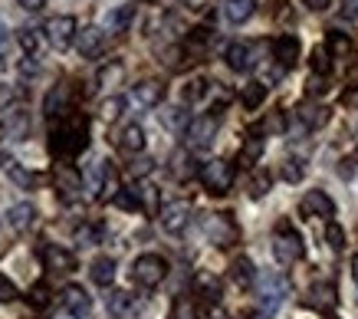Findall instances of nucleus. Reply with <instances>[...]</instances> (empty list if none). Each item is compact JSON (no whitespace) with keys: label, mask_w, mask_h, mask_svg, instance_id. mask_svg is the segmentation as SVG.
Returning a JSON list of instances; mask_svg holds the SVG:
<instances>
[{"label":"nucleus","mask_w":358,"mask_h":319,"mask_svg":"<svg viewBox=\"0 0 358 319\" xmlns=\"http://www.w3.org/2000/svg\"><path fill=\"white\" fill-rule=\"evenodd\" d=\"M296 122L303 125L306 132H309V129H319V125L329 122V109L326 106H315V102H303V106L296 109Z\"/></svg>","instance_id":"6ab92c4d"},{"label":"nucleus","mask_w":358,"mask_h":319,"mask_svg":"<svg viewBox=\"0 0 358 319\" xmlns=\"http://www.w3.org/2000/svg\"><path fill=\"white\" fill-rule=\"evenodd\" d=\"M102 46H106V34H102L99 27H83V30L76 34L79 56H99L102 53Z\"/></svg>","instance_id":"f3484780"},{"label":"nucleus","mask_w":358,"mask_h":319,"mask_svg":"<svg viewBox=\"0 0 358 319\" xmlns=\"http://www.w3.org/2000/svg\"><path fill=\"white\" fill-rule=\"evenodd\" d=\"M326 243L332 247V250H342V247H345V231L338 227L336 220H329L326 224Z\"/></svg>","instance_id":"a18cd8bd"},{"label":"nucleus","mask_w":358,"mask_h":319,"mask_svg":"<svg viewBox=\"0 0 358 319\" xmlns=\"http://www.w3.org/2000/svg\"><path fill=\"white\" fill-rule=\"evenodd\" d=\"M3 129L13 135V139H23V135L30 132V112L23 102H10L7 109H3Z\"/></svg>","instance_id":"ddd939ff"},{"label":"nucleus","mask_w":358,"mask_h":319,"mask_svg":"<svg viewBox=\"0 0 358 319\" xmlns=\"http://www.w3.org/2000/svg\"><path fill=\"white\" fill-rule=\"evenodd\" d=\"M135 194H138L141 211H145V214H162V204H158V187L138 185V187H135Z\"/></svg>","instance_id":"72a5a7b5"},{"label":"nucleus","mask_w":358,"mask_h":319,"mask_svg":"<svg viewBox=\"0 0 358 319\" xmlns=\"http://www.w3.org/2000/svg\"><path fill=\"white\" fill-rule=\"evenodd\" d=\"M303 3L309 7V10H315V13H319V10H329V7H332V0H303Z\"/></svg>","instance_id":"6e6d98bb"},{"label":"nucleus","mask_w":358,"mask_h":319,"mask_svg":"<svg viewBox=\"0 0 358 319\" xmlns=\"http://www.w3.org/2000/svg\"><path fill=\"white\" fill-rule=\"evenodd\" d=\"M303 237L299 231H293L289 224H280V231L273 234V257L280 267H293L296 260H303Z\"/></svg>","instance_id":"f03ea898"},{"label":"nucleus","mask_w":358,"mask_h":319,"mask_svg":"<svg viewBox=\"0 0 358 319\" xmlns=\"http://www.w3.org/2000/svg\"><path fill=\"white\" fill-rule=\"evenodd\" d=\"M319 92H326V83H322V76H313L309 79V96H319Z\"/></svg>","instance_id":"4d7b16f0"},{"label":"nucleus","mask_w":358,"mask_h":319,"mask_svg":"<svg viewBox=\"0 0 358 319\" xmlns=\"http://www.w3.org/2000/svg\"><path fill=\"white\" fill-rule=\"evenodd\" d=\"M63 306L73 309L76 316H86L89 309H92V299H89V293L83 290V286H66L63 290Z\"/></svg>","instance_id":"4be33fe9"},{"label":"nucleus","mask_w":358,"mask_h":319,"mask_svg":"<svg viewBox=\"0 0 358 319\" xmlns=\"http://www.w3.org/2000/svg\"><path fill=\"white\" fill-rule=\"evenodd\" d=\"M119 171H115V165L112 162H106V178H102V194L99 198H112L115 201V194H119Z\"/></svg>","instance_id":"ea45409f"},{"label":"nucleus","mask_w":358,"mask_h":319,"mask_svg":"<svg viewBox=\"0 0 358 319\" xmlns=\"http://www.w3.org/2000/svg\"><path fill=\"white\" fill-rule=\"evenodd\" d=\"M102 178H106V158L92 162V168H89V175H86V191L92 194V198L102 194Z\"/></svg>","instance_id":"c9c22d12"},{"label":"nucleus","mask_w":358,"mask_h":319,"mask_svg":"<svg viewBox=\"0 0 358 319\" xmlns=\"http://www.w3.org/2000/svg\"><path fill=\"white\" fill-rule=\"evenodd\" d=\"M270 185H273L270 171H253V178H250V194H253V198H263V194L270 191Z\"/></svg>","instance_id":"37998d69"},{"label":"nucleus","mask_w":358,"mask_h":319,"mask_svg":"<svg viewBox=\"0 0 358 319\" xmlns=\"http://www.w3.org/2000/svg\"><path fill=\"white\" fill-rule=\"evenodd\" d=\"M33 220H36V211H33L30 201H20V204H13L10 211H7V224H10L13 231H30Z\"/></svg>","instance_id":"412c9836"},{"label":"nucleus","mask_w":358,"mask_h":319,"mask_svg":"<svg viewBox=\"0 0 358 319\" xmlns=\"http://www.w3.org/2000/svg\"><path fill=\"white\" fill-rule=\"evenodd\" d=\"M155 168L152 158H138V162H131V175H148Z\"/></svg>","instance_id":"603ef678"},{"label":"nucleus","mask_w":358,"mask_h":319,"mask_svg":"<svg viewBox=\"0 0 358 319\" xmlns=\"http://www.w3.org/2000/svg\"><path fill=\"white\" fill-rule=\"evenodd\" d=\"M207 96V79H201V76H194V79H187L185 83V89H181V99L191 106V102H201Z\"/></svg>","instance_id":"e433bc0d"},{"label":"nucleus","mask_w":358,"mask_h":319,"mask_svg":"<svg viewBox=\"0 0 358 319\" xmlns=\"http://www.w3.org/2000/svg\"><path fill=\"white\" fill-rule=\"evenodd\" d=\"M122 76H125V66H122L119 59H112L109 66L99 69V86H115Z\"/></svg>","instance_id":"a19ab883"},{"label":"nucleus","mask_w":358,"mask_h":319,"mask_svg":"<svg viewBox=\"0 0 358 319\" xmlns=\"http://www.w3.org/2000/svg\"><path fill=\"white\" fill-rule=\"evenodd\" d=\"M53 319H83V316H76V313H73V309L59 306V309H56V316H53Z\"/></svg>","instance_id":"bf43d9fd"},{"label":"nucleus","mask_w":358,"mask_h":319,"mask_svg":"<svg viewBox=\"0 0 358 319\" xmlns=\"http://www.w3.org/2000/svg\"><path fill=\"white\" fill-rule=\"evenodd\" d=\"M282 299H286V280H282L280 274L260 276V303H263V309H266V313H273Z\"/></svg>","instance_id":"9b49d317"},{"label":"nucleus","mask_w":358,"mask_h":319,"mask_svg":"<svg viewBox=\"0 0 358 319\" xmlns=\"http://www.w3.org/2000/svg\"><path fill=\"white\" fill-rule=\"evenodd\" d=\"M69 102H73V86L69 83H59V86H53L50 92H46V99H43V112H46V119L50 122H59L69 115Z\"/></svg>","instance_id":"0eeeda50"},{"label":"nucleus","mask_w":358,"mask_h":319,"mask_svg":"<svg viewBox=\"0 0 358 319\" xmlns=\"http://www.w3.org/2000/svg\"><path fill=\"white\" fill-rule=\"evenodd\" d=\"M260 155H263V139L257 132H250L247 145H243V152H240V165H243V168L257 165V162H260Z\"/></svg>","instance_id":"473e14b6"},{"label":"nucleus","mask_w":358,"mask_h":319,"mask_svg":"<svg viewBox=\"0 0 358 319\" xmlns=\"http://www.w3.org/2000/svg\"><path fill=\"white\" fill-rule=\"evenodd\" d=\"M122 109H125V99H122V96H112V99L102 102V119H106V122H115L122 115Z\"/></svg>","instance_id":"49530a36"},{"label":"nucleus","mask_w":358,"mask_h":319,"mask_svg":"<svg viewBox=\"0 0 358 319\" xmlns=\"http://www.w3.org/2000/svg\"><path fill=\"white\" fill-rule=\"evenodd\" d=\"M227 66L234 73H250L257 66V46L250 43H230L227 46Z\"/></svg>","instance_id":"4468645a"},{"label":"nucleus","mask_w":358,"mask_h":319,"mask_svg":"<svg viewBox=\"0 0 358 319\" xmlns=\"http://www.w3.org/2000/svg\"><path fill=\"white\" fill-rule=\"evenodd\" d=\"M273 56H276L280 66L289 69L296 59H299V36H293V34L276 36V40H273Z\"/></svg>","instance_id":"2eb2a0df"},{"label":"nucleus","mask_w":358,"mask_h":319,"mask_svg":"<svg viewBox=\"0 0 358 319\" xmlns=\"http://www.w3.org/2000/svg\"><path fill=\"white\" fill-rule=\"evenodd\" d=\"M17 40H20V46H23V53L27 56L40 53V30H36V27H23L20 34H17Z\"/></svg>","instance_id":"58836bf2"},{"label":"nucleus","mask_w":358,"mask_h":319,"mask_svg":"<svg viewBox=\"0 0 358 319\" xmlns=\"http://www.w3.org/2000/svg\"><path fill=\"white\" fill-rule=\"evenodd\" d=\"M106 309H109V316L122 319L131 309V297L125 293V290H112L109 297H106Z\"/></svg>","instance_id":"2f4dec72"},{"label":"nucleus","mask_w":358,"mask_h":319,"mask_svg":"<svg viewBox=\"0 0 358 319\" xmlns=\"http://www.w3.org/2000/svg\"><path fill=\"white\" fill-rule=\"evenodd\" d=\"M89 274H92V280H96L99 286H109L112 280H115V260H112V257H99V260H92Z\"/></svg>","instance_id":"cd10ccee"},{"label":"nucleus","mask_w":358,"mask_h":319,"mask_svg":"<svg viewBox=\"0 0 358 319\" xmlns=\"http://www.w3.org/2000/svg\"><path fill=\"white\" fill-rule=\"evenodd\" d=\"M230 276H234L237 286H253L257 283V267H253L250 257H237V260L230 264Z\"/></svg>","instance_id":"393cba45"},{"label":"nucleus","mask_w":358,"mask_h":319,"mask_svg":"<svg viewBox=\"0 0 358 319\" xmlns=\"http://www.w3.org/2000/svg\"><path fill=\"white\" fill-rule=\"evenodd\" d=\"M342 13H345V17H358V0H345Z\"/></svg>","instance_id":"13d9d810"},{"label":"nucleus","mask_w":358,"mask_h":319,"mask_svg":"<svg viewBox=\"0 0 358 319\" xmlns=\"http://www.w3.org/2000/svg\"><path fill=\"white\" fill-rule=\"evenodd\" d=\"M162 96H164V86L158 83V79H145V83H138V86L131 89V99L138 102V106H145V109L158 106Z\"/></svg>","instance_id":"aec40b11"},{"label":"nucleus","mask_w":358,"mask_h":319,"mask_svg":"<svg viewBox=\"0 0 358 319\" xmlns=\"http://www.w3.org/2000/svg\"><path fill=\"white\" fill-rule=\"evenodd\" d=\"M217 115H197V119H191V125H187V148H194V152H201V148H210L214 145V139H217Z\"/></svg>","instance_id":"423d86ee"},{"label":"nucleus","mask_w":358,"mask_h":319,"mask_svg":"<svg viewBox=\"0 0 358 319\" xmlns=\"http://www.w3.org/2000/svg\"><path fill=\"white\" fill-rule=\"evenodd\" d=\"M309 66H313L315 76H329V69H332V53H329L326 46H315V50H313V59H309Z\"/></svg>","instance_id":"4c0bfd02"},{"label":"nucleus","mask_w":358,"mask_h":319,"mask_svg":"<svg viewBox=\"0 0 358 319\" xmlns=\"http://www.w3.org/2000/svg\"><path fill=\"white\" fill-rule=\"evenodd\" d=\"M27 299H30V303H33L36 309H43L46 303H50V297H46V283H36V286H33L30 297H27Z\"/></svg>","instance_id":"8fccbe9b"},{"label":"nucleus","mask_w":358,"mask_h":319,"mask_svg":"<svg viewBox=\"0 0 358 319\" xmlns=\"http://www.w3.org/2000/svg\"><path fill=\"white\" fill-rule=\"evenodd\" d=\"M40 73V63H36V56H27L20 63V76H36Z\"/></svg>","instance_id":"3c124183"},{"label":"nucleus","mask_w":358,"mask_h":319,"mask_svg":"<svg viewBox=\"0 0 358 319\" xmlns=\"http://www.w3.org/2000/svg\"><path fill=\"white\" fill-rule=\"evenodd\" d=\"M158 119H162V125L168 129V132H187V125H191V119H187V112L181 109V106H168V109L158 112Z\"/></svg>","instance_id":"b1692460"},{"label":"nucleus","mask_w":358,"mask_h":319,"mask_svg":"<svg viewBox=\"0 0 358 319\" xmlns=\"http://www.w3.org/2000/svg\"><path fill=\"white\" fill-rule=\"evenodd\" d=\"M326 50H329V53H336V56H345L348 50H352V40H348L345 34H338V30H332V34H329Z\"/></svg>","instance_id":"c03bdc74"},{"label":"nucleus","mask_w":358,"mask_h":319,"mask_svg":"<svg viewBox=\"0 0 358 319\" xmlns=\"http://www.w3.org/2000/svg\"><path fill=\"white\" fill-rule=\"evenodd\" d=\"M119 148H122V152H129V155H138L141 148H145V129H141V125H135V122H131V125H125V129L119 132Z\"/></svg>","instance_id":"5701e85b"},{"label":"nucleus","mask_w":358,"mask_h":319,"mask_svg":"<svg viewBox=\"0 0 358 319\" xmlns=\"http://www.w3.org/2000/svg\"><path fill=\"white\" fill-rule=\"evenodd\" d=\"M53 181H56V191H59V194H63L66 201L79 198V194H83V187H86L83 175H79L76 168H69V165H56Z\"/></svg>","instance_id":"9d476101"},{"label":"nucleus","mask_w":358,"mask_h":319,"mask_svg":"<svg viewBox=\"0 0 358 319\" xmlns=\"http://www.w3.org/2000/svg\"><path fill=\"white\" fill-rule=\"evenodd\" d=\"M162 227L168 234H185L187 224H191V204L187 201H171V204H164L162 208Z\"/></svg>","instance_id":"1a4fd4ad"},{"label":"nucleus","mask_w":358,"mask_h":319,"mask_svg":"<svg viewBox=\"0 0 358 319\" xmlns=\"http://www.w3.org/2000/svg\"><path fill=\"white\" fill-rule=\"evenodd\" d=\"M201 319H227V313L214 303V306H207V309H201Z\"/></svg>","instance_id":"864d4df0"},{"label":"nucleus","mask_w":358,"mask_h":319,"mask_svg":"<svg viewBox=\"0 0 358 319\" xmlns=\"http://www.w3.org/2000/svg\"><path fill=\"white\" fill-rule=\"evenodd\" d=\"M76 34H79L76 17H69V13H59V17L46 23V36H50V43L56 50H66L69 43H76Z\"/></svg>","instance_id":"6e6552de"},{"label":"nucleus","mask_w":358,"mask_h":319,"mask_svg":"<svg viewBox=\"0 0 358 319\" xmlns=\"http://www.w3.org/2000/svg\"><path fill=\"white\" fill-rule=\"evenodd\" d=\"M303 175H306V162H303V158H286V162H282V178H286L289 185L303 181Z\"/></svg>","instance_id":"79ce46f5"},{"label":"nucleus","mask_w":358,"mask_h":319,"mask_svg":"<svg viewBox=\"0 0 358 319\" xmlns=\"http://www.w3.org/2000/svg\"><path fill=\"white\" fill-rule=\"evenodd\" d=\"M7 178H10L17 187H23V191H30V187L40 185V178L33 175V171H27V168H20L17 162H7Z\"/></svg>","instance_id":"c756f323"},{"label":"nucleus","mask_w":358,"mask_h":319,"mask_svg":"<svg viewBox=\"0 0 358 319\" xmlns=\"http://www.w3.org/2000/svg\"><path fill=\"white\" fill-rule=\"evenodd\" d=\"M0 253H7V241H0Z\"/></svg>","instance_id":"e2e57ef3"},{"label":"nucleus","mask_w":358,"mask_h":319,"mask_svg":"<svg viewBox=\"0 0 358 319\" xmlns=\"http://www.w3.org/2000/svg\"><path fill=\"white\" fill-rule=\"evenodd\" d=\"M168 276V264H164V257L158 253H141L138 260L131 264V280L145 290H155V286H162V280Z\"/></svg>","instance_id":"20e7f679"},{"label":"nucleus","mask_w":358,"mask_h":319,"mask_svg":"<svg viewBox=\"0 0 358 319\" xmlns=\"http://www.w3.org/2000/svg\"><path fill=\"white\" fill-rule=\"evenodd\" d=\"M17 3H20L23 10H30V13H36V10H43L46 7V0H17Z\"/></svg>","instance_id":"5fc2aeb1"},{"label":"nucleus","mask_w":358,"mask_h":319,"mask_svg":"<svg viewBox=\"0 0 358 319\" xmlns=\"http://www.w3.org/2000/svg\"><path fill=\"white\" fill-rule=\"evenodd\" d=\"M352 276H355V283H358V260L352 264Z\"/></svg>","instance_id":"680f3d73"},{"label":"nucleus","mask_w":358,"mask_h":319,"mask_svg":"<svg viewBox=\"0 0 358 319\" xmlns=\"http://www.w3.org/2000/svg\"><path fill=\"white\" fill-rule=\"evenodd\" d=\"M43 260L56 274H73V270H76V257L69 250H63V247H56V243H46L43 247Z\"/></svg>","instance_id":"dca6fc26"},{"label":"nucleus","mask_w":358,"mask_h":319,"mask_svg":"<svg viewBox=\"0 0 358 319\" xmlns=\"http://www.w3.org/2000/svg\"><path fill=\"white\" fill-rule=\"evenodd\" d=\"M171 175L181 178V181L194 175V162H191V152H187V148H178V152L171 155Z\"/></svg>","instance_id":"7c9ffc66"},{"label":"nucleus","mask_w":358,"mask_h":319,"mask_svg":"<svg viewBox=\"0 0 358 319\" xmlns=\"http://www.w3.org/2000/svg\"><path fill=\"white\" fill-rule=\"evenodd\" d=\"M102 234H106L102 224H83V227H76V243L79 247H96V243H102Z\"/></svg>","instance_id":"f704fd0d"},{"label":"nucleus","mask_w":358,"mask_h":319,"mask_svg":"<svg viewBox=\"0 0 358 319\" xmlns=\"http://www.w3.org/2000/svg\"><path fill=\"white\" fill-rule=\"evenodd\" d=\"M131 20H135V7H131V3H122V7H112V10L106 13L102 27H106L109 34H125L131 27Z\"/></svg>","instance_id":"a211bd4d"},{"label":"nucleus","mask_w":358,"mask_h":319,"mask_svg":"<svg viewBox=\"0 0 358 319\" xmlns=\"http://www.w3.org/2000/svg\"><path fill=\"white\" fill-rule=\"evenodd\" d=\"M3 46H7V27L0 23V50H3Z\"/></svg>","instance_id":"052dcab7"},{"label":"nucleus","mask_w":358,"mask_h":319,"mask_svg":"<svg viewBox=\"0 0 358 319\" xmlns=\"http://www.w3.org/2000/svg\"><path fill=\"white\" fill-rule=\"evenodd\" d=\"M204 234L214 247H234L240 241V227L230 214H207L204 218Z\"/></svg>","instance_id":"39448f33"},{"label":"nucleus","mask_w":358,"mask_h":319,"mask_svg":"<svg viewBox=\"0 0 358 319\" xmlns=\"http://www.w3.org/2000/svg\"><path fill=\"white\" fill-rule=\"evenodd\" d=\"M299 211H303L306 218H332L336 214V204H332V198H329L326 191H306L303 201H299Z\"/></svg>","instance_id":"f8f14e48"},{"label":"nucleus","mask_w":358,"mask_h":319,"mask_svg":"<svg viewBox=\"0 0 358 319\" xmlns=\"http://www.w3.org/2000/svg\"><path fill=\"white\" fill-rule=\"evenodd\" d=\"M115 204L125 211H141V201H138V194H135V187H131V191H119V194H115Z\"/></svg>","instance_id":"de8ad7c7"},{"label":"nucleus","mask_w":358,"mask_h":319,"mask_svg":"<svg viewBox=\"0 0 358 319\" xmlns=\"http://www.w3.org/2000/svg\"><path fill=\"white\" fill-rule=\"evenodd\" d=\"M17 299V286H13L10 276L0 274V303H13Z\"/></svg>","instance_id":"09e8293b"},{"label":"nucleus","mask_w":358,"mask_h":319,"mask_svg":"<svg viewBox=\"0 0 358 319\" xmlns=\"http://www.w3.org/2000/svg\"><path fill=\"white\" fill-rule=\"evenodd\" d=\"M194 293L207 303H220V280L210 274H197L194 276Z\"/></svg>","instance_id":"a878e982"},{"label":"nucleus","mask_w":358,"mask_h":319,"mask_svg":"<svg viewBox=\"0 0 358 319\" xmlns=\"http://www.w3.org/2000/svg\"><path fill=\"white\" fill-rule=\"evenodd\" d=\"M50 148L59 158H76L79 152L89 148V119L86 115H66L53 122V135H50Z\"/></svg>","instance_id":"f257e3e1"},{"label":"nucleus","mask_w":358,"mask_h":319,"mask_svg":"<svg viewBox=\"0 0 358 319\" xmlns=\"http://www.w3.org/2000/svg\"><path fill=\"white\" fill-rule=\"evenodd\" d=\"M197 178H201L207 194H227L230 187H234V165L224 162V158H214V162L201 165Z\"/></svg>","instance_id":"7ed1b4c3"},{"label":"nucleus","mask_w":358,"mask_h":319,"mask_svg":"<svg viewBox=\"0 0 358 319\" xmlns=\"http://www.w3.org/2000/svg\"><path fill=\"white\" fill-rule=\"evenodd\" d=\"M253 10H257L253 0H227V3H224V17H227L230 23H247L250 17H253Z\"/></svg>","instance_id":"bb28decb"},{"label":"nucleus","mask_w":358,"mask_h":319,"mask_svg":"<svg viewBox=\"0 0 358 319\" xmlns=\"http://www.w3.org/2000/svg\"><path fill=\"white\" fill-rule=\"evenodd\" d=\"M263 99H266V83H247L243 92H240V102H243V109H260Z\"/></svg>","instance_id":"c85d7f7f"}]
</instances>
